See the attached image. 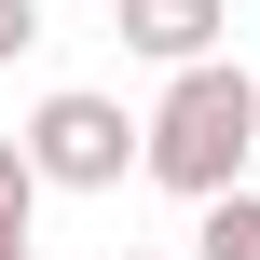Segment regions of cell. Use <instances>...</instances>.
<instances>
[{"mask_svg":"<svg viewBox=\"0 0 260 260\" xmlns=\"http://www.w3.org/2000/svg\"><path fill=\"white\" fill-rule=\"evenodd\" d=\"M247 151H260V82L233 55H192V69H165V96H151V178L178 192V206H219V192H247Z\"/></svg>","mask_w":260,"mask_h":260,"instance_id":"1","label":"cell"},{"mask_svg":"<svg viewBox=\"0 0 260 260\" xmlns=\"http://www.w3.org/2000/svg\"><path fill=\"white\" fill-rule=\"evenodd\" d=\"M137 151H151V123H123V96H96V82H55V96L27 110V165H41V192H123Z\"/></svg>","mask_w":260,"mask_h":260,"instance_id":"2","label":"cell"},{"mask_svg":"<svg viewBox=\"0 0 260 260\" xmlns=\"http://www.w3.org/2000/svg\"><path fill=\"white\" fill-rule=\"evenodd\" d=\"M219 27H233V0H123V55H151V69L219 55Z\"/></svg>","mask_w":260,"mask_h":260,"instance_id":"3","label":"cell"},{"mask_svg":"<svg viewBox=\"0 0 260 260\" xmlns=\"http://www.w3.org/2000/svg\"><path fill=\"white\" fill-rule=\"evenodd\" d=\"M27 206H41V165H27V137H0V260L27 247Z\"/></svg>","mask_w":260,"mask_h":260,"instance_id":"4","label":"cell"},{"mask_svg":"<svg viewBox=\"0 0 260 260\" xmlns=\"http://www.w3.org/2000/svg\"><path fill=\"white\" fill-rule=\"evenodd\" d=\"M192 247H206V260H260V192H219Z\"/></svg>","mask_w":260,"mask_h":260,"instance_id":"5","label":"cell"},{"mask_svg":"<svg viewBox=\"0 0 260 260\" xmlns=\"http://www.w3.org/2000/svg\"><path fill=\"white\" fill-rule=\"evenodd\" d=\"M27 41H41V0H0V69H14Z\"/></svg>","mask_w":260,"mask_h":260,"instance_id":"6","label":"cell"},{"mask_svg":"<svg viewBox=\"0 0 260 260\" xmlns=\"http://www.w3.org/2000/svg\"><path fill=\"white\" fill-rule=\"evenodd\" d=\"M123 260H165V247H123Z\"/></svg>","mask_w":260,"mask_h":260,"instance_id":"7","label":"cell"},{"mask_svg":"<svg viewBox=\"0 0 260 260\" xmlns=\"http://www.w3.org/2000/svg\"><path fill=\"white\" fill-rule=\"evenodd\" d=\"M14 260H41V247H14Z\"/></svg>","mask_w":260,"mask_h":260,"instance_id":"8","label":"cell"}]
</instances>
